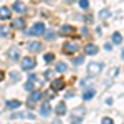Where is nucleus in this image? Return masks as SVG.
Returning <instances> with one entry per match:
<instances>
[{"mask_svg":"<svg viewBox=\"0 0 124 124\" xmlns=\"http://www.w3.org/2000/svg\"><path fill=\"white\" fill-rule=\"evenodd\" d=\"M28 79H30V81H35L37 76H35V75H28Z\"/></svg>","mask_w":124,"mask_h":124,"instance_id":"30","label":"nucleus"},{"mask_svg":"<svg viewBox=\"0 0 124 124\" xmlns=\"http://www.w3.org/2000/svg\"><path fill=\"white\" fill-rule=\"evenodd\" d=\"M56 70L60 71V73H65V71L68 70V65H66V63H61V61H60V63H56Z\"/></svg>","mask_w":124,"mask_h":124,"instance_id":"20","label":"nucleus"},{"mask_svg":"<svg viewBox=\"0 0 124 124\" xmlns=\"http://www.w3.org/2000/svg\"><path fill=\"white\" fill-rule=\"evenodd\" d=\"M20 104H22V103L17 101V99H10V101H7V108H10V109H15V108H18Z\"/></svg>","mask_w":124,"mask_h":124,"instance_id":"18","label":"nucleus"},{"mask_svg":"<svg viewBox=\"0 0 124 124\" xmlns=\"http://www.w3.org/2000/svg\"><path fill=\"white\" fill-rule=\"evenodd\" d=\"M13 10H15L17 13H23L27 8H25V3H23V2H15V3H13Z\"/></svg>","mask_w":124,"mask_h":124,"instance_id":"14","label":"nucleus"},{"mask_svg":"<svg viewBox=\"0 0 124 124\" xmlns=\"http://www.w3.org/2000/svg\"><path fill=\"white\" fill-rule=\"evenodd\" d=\"M8 58L12 61H18L20 60V50L18 48H10L8 50Z\"/></svg>","mask_w":124,"mask_h":124,"instance_id":"9","label":"nucleus"},{"mask_svg":"<svg viewBox=\"0 0 124 124\" xmlns=\"http://www.w3.org/2000/svg\"><path fill=\"white\" fill-rule=\"evenodd\" d=\"M98 51H99V48L96 46V45H86V48H85V53H86V55H89V56L96 55Z\"/></svg>","mask_w":124,"mask_h":124,"instance_id":"13","label":"nucleus"},{"mask_svg":"<svg viewBox=\"0 0 124 124\" xmlns=\"http://www.w3.org/2000/svg\"><path fill=\"white\" fill-rule=\"evenodd\" d=\"M25 89H27V91H33V81H27V83H25Z\"/></svg>","mask_w":124,"mask_h":124,"instance_id":"26","label":"nucleus"},{"mask_svg":"<svg viewBox=\"0 0 124 124\" xmlns=\"http://www.w3.org/2000/svg\"><path fill=\"white\" fill-rule=\"evenodd\" d=\"M85 111H86V109L81 106V108H76V109L73 111V114H75V116H79V117H83V113H85Z\"/></svg>","mask_w":124,"mask_h":124,"instance_id":"23","label":"nucleus"},{"mask_svg":"<svg viewBox=\"0 0 124 124\" xmlns=\"http://www.w3.org/2000/svg\"><path fill=\"white\" fill-rule=\"evenodd\" d=\"M79 7H81L83 10L89 8V2H88V0H79Z\"/></svg>","mask_w":124,"mask_h":124,"instance_id":"24","label":"nucleus"},{"mask_svg":"<svg viewBox=\"0 0 124 124\" xmlns=\"http://www.w3.org/2000/svg\"><path fill=\"white\" fill-rule=\"evenodd\" d=\"M75 31H76V28L71 27V25H63V27H61L63 37H71V35H75Z\"/></svg>","mask_w":124,"mask_h":124,"instance_id":"8","label":"nucleus"},{"mask_svg":"<svg viewBox=\"0 0 124 124\" xmlns=\"http://www.w3.org/2000/svg\"><path fill=\"white\" fill-rule=\"evenodd\" d=\"M3 79V71H0V81Z\"/></svg>","mask_w":124,"mask_h":124,"instance_id":"31","label":"nucleus"},{"mask_svg":"<svg viewBox=\"0 0 124 124\" xmlns=\"http://www.w3.org/2000/svg\"><path fill=\"white\" fill-rule=\"evenodd\" d=\"M51 88H53L55 91L63 89V88H65V79H63V78H56V79H53V81H51Z\"/></svg>","mask_w":124,"mask_h":124,"instance_id":"7","label":"nucleus"},{"mask_svg":"<svg viewBox=\"0 0 124 124\" xmlns=\"http://www.w3.org/2000/svg\"><path fill=\"white\" fill-rule=\"evenodd\" d=\"M99 17H101V18H106V17H109V10H101Z\"/></svg>","mask_w":124,"mask_h":124,"instance_id":"29","label":"nucleus"},{"mask_svg":"<svg viewBox=\"0 0 124 124\" xmlns=\"http://www.w3.org/2000/svg\"><path fill=\"white\" fill-rule=\"evenodd\" d=\"M101 124H114V121H113L111 117H103V121H101Z\"/></svg>","mask_w":124,"mask_h":124,"instance_id":"28","label":"nucleus"},{"mask_svg":"<svg viewBox=\"0 0 124 124\" xmlns=\"http://www.w3.org/2000/svg\"><path fill=\"white\" fill-rule=\"evenodd\" d=\"M43 60H45V63H51V61L55 60V55H53V53H45Z\"/></svg>","mask_w":124,"mask_h":124,"instance_id":"21","label":"nucleus"},{"mask_svg":"<svg viewBox=\"0 0 124 124\" xmlns=\"http://www.w3.org/2000/svg\"><path fill=\"white\" fill-rule=\"evenodd\" d=\"M12 17V10L8 7H0V18L5 20V18H10Z\"/></svg>","mask_w":124,"mask_h":124,"instance_id":"12","label":"nucleus"},{"mask_svg":"<svg viewBox=\"0 0 124 124\" xmlns=\"http://www.w3.org/2000/svg\"><path fill=\"white\" fill-rule=\"evenodd\" d=\"M43 31H45V25H43V22H37V23L30 28L28 35H31V37H38V35H43Z\"/></svg>","mask_w":124,"mask_h":124,"instance_id":"2","label":"nucleus"},{"mask_svg":"<svg viewBox=\"0 0 124 124\" xmlns=\"http://www.w3.org/2000/svg\"><path fill=\"white\" fill-rule=\"evenodd\" d=\"M103 68H104V63L103 61H91L89 65H88V73H89V76H98V75H101V71H103Z\"/></svg>","mask_w":124,"mask_h":124,"instance_id":"1","label":"nucleus"},{"mask_svg":"<svg viewBox=\"0 0 124 124\" xmlns=\"http://www.w3.org/2000/svg\"><path fill=\"white\" fill-rule=\"evenodd\" d=\"M94 94H96V89L89 86V88L85 91V94H83V99H85V101H89V99H93V98H94Z\"/></svg>","mask_w":124,"mask_h":124,"instance_id":"11","label":"nucleus"},{"mask_svg":"<svg viewBox=\"0 0 124 124\" xmlns=\"http://www.w3.org/2000/svg\"><path fill=\"white\" fill-rule=\"evenodd\" d=\"M113 43H116V45H121L123 43V35L119 31H116L114 35H113Z\"/></svg>","mask_w":124,"mask_h":124,"instance_id":"17","label":"nucleus"},{"mask_svg":"<svg viewBox=\"0 0 124 124\" xmlns=\"http://www.w3.org/2000/svg\"><path fill=\"white\" fill-rule=\"evenodd\" d=\"M81 63H83V56H78V58L73 60V65H75V66H79Z\"/></svg>","mask_w":124,"mask_h":124,"instance_id":"27","label":"nucleus"},{"mask_svg":"<svg viewBox=\"0 0 124 124\" xmlns=\"http://www.w3.org/2000/svg\"><path fill=\"white\" fill-rule=\"evenodd\" d=\"M66 2H68V3H73V2H75V0H66Z\"/></svg>","mask_w":124,"mask_h":124,"instance_id":"32","label":"nucleus"},{"mask_svg":"<svg viewBox=\"0 0 124 124\" xmlns=\"http://www.w3.org/2000/svg\"><path fill=\"white\" fill-rule=\"evenodd\" d=\"M43 37L46 40H55L56 38V33H55L53 30H48V31H43Z\"/></svg>","mask_w":124,"mask_h":124,"instance_id":"19","label":"nucleus"},{"mask_svg":"<svg viewBox=\"0 0 124 124\" xmlns=\"http://www.w3.org/2000/svg\"><path fill=\"white\" fill-rule=\"evenodd\" d=\"M40 98H41V93H40L38 89H33V91H30V96H28V106H35L37 104V101H38Z\"/></svg>","mask_w":124,"mask_h":124,"instance_id":"4","label":"nucleus"},{"mask_svg":"<svg viewBox=\"0 0 124 124\" xmlns=\"http://www.w3.org/2000/svg\"><path fill=\"white\" fill-rule=\"evenodd\" d=\"M63 51L65 53H75V51H78V43L76 41H66L63 45Z\"/></svg>","mask_w":124,"mask_h":124,"instance_id":"5","label":"nucleus"},{"mask_svg":"<svg viewBox=\"0 0 124 124\" xmlns=\"http://www.w3.org/2000/svg\"><path fill=\"white\" fill-rule=\"evenodd\" d=\"M41 43H40V41H30L28 43V50L30 51H33V53H40V51H41Z\"/></svg>","mask_w":124,"mask_h":124,"instance_id":"10","label":"nucleus"},{"mask_svg":"<svg viewBox=\"0 0 124 124\" xmlns=\"http://www.w3.org/2000/svg\"><path fill=\"white\" fill-rule=\"evenodd\" d=\"M55 111H56L58 116H63L66 113V104H65V103H58V106L55 108Z\"/></svg>","mask_w":124,"mask_h":124,"instance_id":"15","label":"nucleus"},{"mask_svg":"<svg viewBox=\"0 0 124 124\" xmlns=\"http://www.w3.org/2000/svg\"><path fill=\"white\" fill-rule=\"evenodd\" d=\"M40 114L45 116V117L51 114V106H50V103H48V101L41 103V106H40Z\"/></svg>","mask_w":124,"mask_h":124,"instance_id":"6","label":"nucleus"},{"mask_svg":"<svg viewBox=\"0 0 124 124\" xmlns=\"http://www.w3.org/2000/svg\"><path fill=\"white\" fill-rule=\"evenodd\" d=\"M12 27H13V28H25V20L23 18H15L13 23H12Z\"/></svg>","mask_w":124,"mask_h":124,"instance_id":"16","label":"nucleus"},{"mask_svg":"<svg viewBox=\"0 0 124 124\" xmlns=\"http://www.w3.org/2000/svg\"><path fill=\"white\" fill-rule=\"evenodd\" d=\"M81 121H83V119H81L79 116H73V117H71V124H81Z\"/></svg>","mask_w":124,"mask_h":124,"instance_id":"25","label":"nucleus"},{"mask_svg":"<svg viewBox=\"0 0 124 124\" xmlns=\"http://www.w3.org/2000/svg\"><path fill=\"white\" fill-rule=\"evenodd\" d=\"M18 79H20V75L17 73V71H13V73H10V81H12V83H17Z\"/></svg>","mask_w":124,"mask_h":124,"instance_id":"22","label":"nucleus"},{"mask_svg":"<svg viewBox=\"0 0 124 124\" xmlns=\"http://www.w3.org/2000/svg\"><path fill=\"white\" fill-rule=\"evenodd\" d=\"M35 66H37V61H35V58L25 56L23 60H22V70H25V71H30V70H33Z\"/></svg>","mask_w":124,"mask_h":124,"instance_id":"3","label":"nucleus"}]
</instances>
